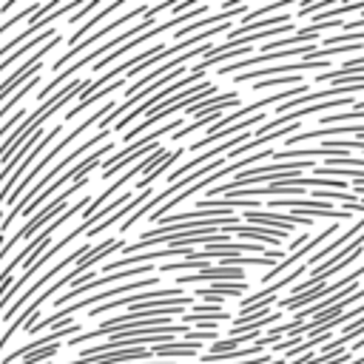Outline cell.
I'll return each instance as SVG.
<instances>
[{"mask_svg": "<svg viewBox=\"0 0 364 364\" xmlns=\"http://www.w3.org/2000/svg\"><path fill=\"white\" fill-rule=\"evenodd\" d=\"M85 185H88V176H85V179H74V182H71V185H65L57 196H51V202H48V205H43V208H40V210H37V213L23 225V228H20V230H14V233H11V239H6V245H3V250H0V259H3L14 245L28 242L31 236H37V233L43 230V225H48L54 216H60V213L68 208V199H71L80 188H85Z\"/></svg>", "mask_w": 364, "mask_h": 364, "instance_id": "obj_1", "label": "cell"}, {"mask_svg": "<svg viewBox=\"0 0 364 364\" xmlns=\"http://www.w3.org/2000/svg\"><path fill=\"white\" fill-rule=\"evenodd\" d=\"M208 97H216V85H213V82H196V85H191V88H185V91H179V94H173V97H168V100H165L162 105H156L154 111H148V114L142 117V122H136L122 139H125V142H134L136 134L148 131V128L156 125L159 119L171 117V114L179 111V108H191V105H196V102H202V100H208Z\"/></svg>", "mask_w": 364, "mask_h": 364, "instance_id": "obj_2", "label": "cell"}, {"mask_svg": "<svg viewBox=\"0 0 364 364\" xmlns=\"http://www.w3.org/2000/svg\"><path fill=\"white\" fill-rule=\"evenodd\" d=\"M111 154H114V142H102V145L88 156V159H80V162H77V165H71V168H68L57 182L46 185V188H43V191H40V193H37V196L23 208V210H20V216H31V213H37V210L43 208V202H48L54 193H60L68 182H74V179H85V176H88L97 165H102V159H105V156H111Z\"/></svg>", "mask_w": 364, "mask_h": 364, "instance_id": "obj_3", "label": "cell"}, {"mask_svg": "<svg viewBox=\"0 0 364 364\" xmlns=\"http://www.w3.org/2000/svg\"><path fill=\"white\" fill-rule=\"evenodd\" d=\"M301 171H313V162L310 159H296V162H273V165H264V168H256V171H247V173H236L233 182L228 185H213L208 191V196H216V193H230L236 188H247V182H276V179H284V176H299Z\"/></svg>", "mask_w": 364, "mask_h": 364, "instance_id": "obj_4", "label": "cell"}, {"mask_svg": "<svg viewBox=\"0 0 364 364\" xmlns=\"http://www.w3.org/2000/svg\"><path fill=\"white\" fill-rule=\"evenodd\" d=\"M179 125H182L179 119L165 122V125H159V131H151L148 136L128 142L119 154H111L108 159H102V179H111V176H114L117 171H122L128 162H134V159H139V156H145V154L156 151V148H159V136H162V134H171V131H179Z\"/></svg>", "mask_w": 364, "mask_h": 364, "instance_id": "obj_5", "label": "cell"}, {"mask_svg": "<svg viewBox=\"0 0 364 364\" xmlns=\"http://www.w3.org/2000/svg\"><path fill=\"white\" fill-rule=\"evenodd\" d=\"M91 247H94V245H80V247H74V250H71L68 256L57 259V264L46 267V273H43L40 279H34V282H31V284L26 287V293H23V296H17V299L11 301V307H6V313H3V321L9 324V321H11V318H14V316H17V313H20V310H23V307H26V304H28V301L34 299V293H40V290H43L46 284H51V282L57 279V273L68 270V267H71L74 262H80V259H82V256H85V253H88Z\"/></svg>", "mask_w": 364, "mask_h": 364, "instance_id": "obj_6", "label": "cell"}, {"mask_svg": "<svg viewBox=\"0 0 364 364\" xmlns=\"http://www.w3.org/2000/svg\"><path fill=\"white\" fill-rule=\"evenodd\" d=\"M60 43H63V37H60V34H57V37H51V40H48V43H43V46H40L34 54H28V57H26V60H23L17 68H11V74H9V77L0 82V102H6L9 91H17V88H20L26 80H31V77H34V74L43 68V57H46L51 48H57Z\"/></svg>", "mask_w": 364, "mask_h": 364, "instance_id": "obj_7", "label": "cell"}, {"mask_svg": "<svg viewBox=\"0 0 364 364\" xmlns=\"http://www.w3.org/2000/svg\"><path fill=\"white\" fill-rule=\"evenodd\" d=\"M145 11H148V6H136V9H131V11H125L122 17H117V20H111V23H105L102 28H97V31H91V34H88L85 40H80V43H77L74 48H65V51H63V54H60V57H57V60H54V63H51L48 68H51V71H57V68H65V65H68L71 60H77V54H80V51H85V48H91V46L97 43V40H102V37H108L111 31H117L119 26H125V23H131V20H136V17H142Z\"/></svg>", "mask_w": 364, "mask_h": 364, "instance_id": "obj_8", "label": "cell"}, {"mask_svg": "<svg viewBox=\"0 0 364 364\" xmlns=\"http://www.w3.org/2000/svg\"><path fill=\"white\" fill-rule=\"evenodd\" d=\"M361 276H364V264H361V267H355L353 273L341 276V279H338V282H333V284H324V287H313V290H304V293H299V296H284V299L279 301V307H282V310H304V307H310V304H316V301H321V299H327V296H336V293H341L347 284L358 282Z\"/></svg>", "mask_w": 364, "mask_h": 364, "instance_id": "obj_9", "label": "cell"}, {"mask_svg": "<svg viewBox=\"0 0 364 364\" xmlns=\"http://www.w3.org/2000/svg\"><path fill=\"white\" fill-rule=\"evenodd\" d=\"M77 333H82V330H80L74 321H71V324H65V327L48 330L46 336H40V338H31V341H26V344L14 347L9 355H3V358H0V364H11V361H20L23 355H28V353H34V350H40V347H48V344H57L60 338H71V336H77Z\"/></svg>", "mask_w": 364, "mask_h": 364, "instance_id": "obj_10", "label": "cell"}, {"mask_svg": "<svg viewBox=\"0 0 364 364\" xmlns=\"http://www.w3.org/2000/svg\"><path fill=\"white\" fill-rule=\"evenodd\" d=\"M279 205H293L296 213H299V216L304 213L307 219H310V216H330V219H336V222H347V219H350V210H344V208L338 210V208H333L330 202H316V199H310V202H307V199H273V202H270V208H279Z\"/></svg>", "mask_w": 364, "mask_h": 364, "instance_id": "obj_11", "label": "cell"}, {"mask_svg": "<svg viewBox=\"0 0 364 364\" xmlns=\"http://www.w3.org/2000/svg\"><path fill=\"white\" fill-rule=\"evenodd\" d=\"M338 228H341V225L336 222V225H330V228H324V230H321V233H318L316 239H307V245H301L299 250H293V253H287V256H284V259H282L279 264H273V267H270L267 273H262V282H273V276H279V273H284L287 267H296V262H299L301 256H310V253H313V250H316V247H318V245H321V242H324L327 236H333V233H336Z\"/></svg>", "mask_w": 364, "mask_h": 364, "instance_id": "obj_12", "label": "cell"}, {"mask_svg": "<svg viewBox=\"0 0 364 364\" xmlns=\"http://www.w3.org/2000/svg\"><path fill=\"white\" fill-rule=\"evenodd\" d=\"M179 284H202V282H247L245 267H202L199 273H182L176 279Z\"/></svg>", "mask_w": 364, "mask_h": 364, "instance_id": "obj_13", "label": "cell"}, {"mask_svg": "<svg viewBox=\"0 0 364 364\" xmlns=\"http://www.w3.org/2000/svg\"><path fill=\"white\" fill-rule=\"evenodd\" d=\"M57 34H60V31H57V28L51 26V28H46V31H40L37 37H31V40H26V43H23L20 48H14V51H11L9 57H3V60H0V74H3V71H9V68H11V65H14V63H17L20 57H26V54H28V51H31L34 46L40 48L43 43H48V40H51V37H57Z\"/></svg>", "mask_w": 364, "mask_h": 364, "instance_id": "obj_14", "label": "cell"}, {"mask_svg": "<svg viewBox=\"0 0 364 364\" xmlns=\"http://www.w3.org/2000/svg\"><path fill=\"white\" fill-rule=\"evenodd\" d=\"M117 9H122V0H114L111 6H102V9H97V14H94V17H88L85 23H80V28H77V31H74V34H71V37L65 40V43H68V48H74V46L80 43V40H85V34H88V31H91V28H94L97 23H102V20L108 17V14H114Z\"/></svg>", "mask_w": 364, "mask_h": 364, "instance_id": "obj_15", "label": "cell"}, {"mask_svg": "<svg viewBox=\"0 0 364 364\" xmlns=\"http://www.w3.org/2000/svg\"><path fill=\"white\" fill-rule=\"evenodd\" d=\"M202 350V344L199 341H165V344H154L151 347V355H162L165 361L171 358V355H196Z\"/></svg>", "mask_w": 364, "mask_h": 364, "instance_id": "obj_16", "label": "cell"}, {"mask_svg": "<svg viewBox=\"0 0 364 364\" xmlns=\"http://www.w3.org/2000/svg\"><path fill=\"white\" fill-rule=\"evenodd\" d=\"M355 336H364V318H361V321H350V324H344V333H341L336 341H330L321 353H324V355H336V353L344 350V341H353Z\"/></svg>", "mask_w": 364, "mask_h": 364, "instance_id": "obj_17", "label": "cell"}, {"mask_svg": "<svg viewBox=\"0 0 364 364\" xmlns=\"http://www.w3.org/2000/svg\"><path fill=\"white\" fill-rule=\"evenodd\" d=\"M182 151H185V148L179 145V148H173L171 154H165V156H162V162H159V165H156L154 171H148V173L142 176V182H136V188H139V191L151 188V182H156V179H159V173H165V171H168V168H171V165H173V162H176V159L182 156Z\"/></svg>", "mask_w": 364, "mask_h": 364, "instance_id": "obj_18", "label": "cell"}, {"mask_svg": "<svg viewBox=\"0 0 364 364\" xmlns=\"http://www.w3.org/2000/svg\"><path fill=\"white\" fill-rule=\"evenodd\" d=\"M247 290V282H219V284H210V287H199L196 293H191V296H199V293H210V296H222V293H228V296H242ZM225 299V296H222Z\"/></svg>", "mask_w": 364, "mask_h": 364, "instance_id": "obj_19", "label": "cell"}, {"mask_svg": "<svg viewBox=\"0 0 364 364\" xmlns=\"http://www.w3.org/2000/svg\"><path fill=\"white\" fill-rule=\"evenodd\" d=\"M63 344L57 341V344H48V347H40V350H34V353H28V355H23L17 364H43V361H51L54 355H57V350H60Z\"/></svg>", "mask_w": 364, "mask_h": 364, "instance_id": "obj_20", "label": "cell"}, {"mask_svg": "<svg viewBox=\"0 0 364 364\" xmlns=\"http://www.w3.org/2000/svg\"><path fill=\"white\" fill-rule=\"evenodd\" d=\"M353 191H355V196L361 199V196H364V182H355V188H353Z\"/></svg>", "mask_w": 364, "mask_h": 364, "instance_id": "obj_21", "label": "cell"}, {"mask_svg": "<svg viewBox=\"0 0 364 364\" xmlns=\"http://www.w3.org/2000/svg\"><path fill=\"white\" fill-rule=\"evenodd\" d=\"M0 222H3V210H0Z\"/></svg>", "mask_w": 364, "mask_h": 364, "instance_id": "obj_22", "label": "cell"}]
</instances>
